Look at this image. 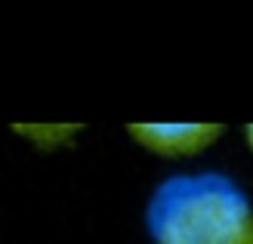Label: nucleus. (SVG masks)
<instances>
[{
  "mask_svg": "<svg viewBox=\"0 0 253 244\" xmlns=\"http://www.w3.org/2000/svg\"><path fill=\"white\" fill-rule=\"evenodd\" d=\"M151 244H253V204L219 170L173 173L145 207Z\"/></svg>",
  "mask_w": 253,
  "mask_h": 244,
  "instance_id": "f257e3e1",
  "label": "nucleus"
},
{
  "mask_svg": "<svg viewBox=\"0 0 253 244\" xmlns=\"http://www.w3.org/2000/svg\"><path fill=\"white\" fill-rule=\"evenodd\" d=\"M126 133L142 148L161 158H188L213 146L222 133V124L213 121H133Z\"/></svg>",
  "mask_w": 253,
  "mask_h": 244,
  "instance_id": "f03ea898",
  "label": "nucleus"
},
{
  "mask_svg": "<svg viewBox=\"0 0 253 244\" xmlns=\"http://www.w3.org/2000/svg\"><path fill=\"white\" fill-rule=\"evenodd\" d=\"M16 133L25 136L28 143H34L37 148H59V146H68L74 136L81 133L78 124H16Z\"/></svg>",
  "mask_w": 253,
  "mask_h": 244,
  "instance_id": "7ed1b4c3",
  "label": "nucleus"
},
{
  "mask_svg": "<svg viewBox=\"0 0 253 244\" xmlns=\"http://www.w3.org/2000/svg\"><path fill=\"white\" fill-rule=\"evenodd\" d=\"M244 136H247V146H250V151H253V121L244 127Z\"/></svg>",
  "mask_w": 253,
  "mask_h": 244,
  "instance_id": "20e7f679",
  "label": "nucleus"
}]
</instances>
